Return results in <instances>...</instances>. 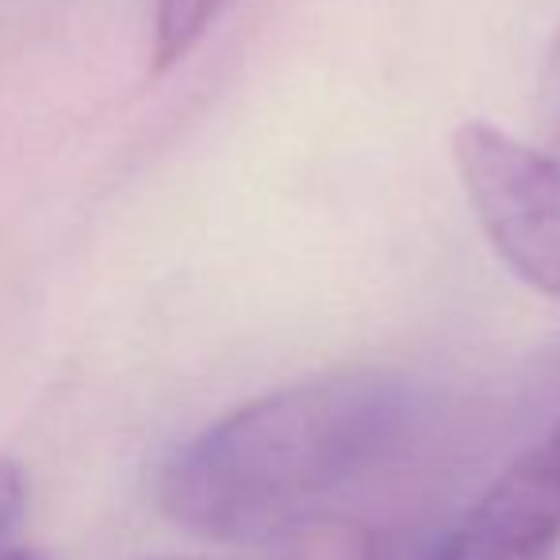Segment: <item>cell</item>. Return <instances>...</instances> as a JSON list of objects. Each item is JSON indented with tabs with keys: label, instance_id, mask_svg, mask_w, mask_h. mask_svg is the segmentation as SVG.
<instances>
[{
	"label": "cell",
	"instance_id": "3957f363",
	"mask_svg": "<svg viewBox=\"0 0 560 560\" xmlns=\"http://www.w3.org/2000/svg\"><path fill=\"white\" fill-rule=\"evenodd\" d=\"M560 549V422L511 460L430 560H552Z\"/></svg>",
	"mask_w": 560,
	"mask_h": 560
},
{
	"label": "cell",
	"instance_id": "ba28073f",
	"mask_svg": "<svg viewBox=\"0 0 560 560\" xmlns=\"http://www.w3.org/2000/svg\"><path fill=\"white\" fill-rule=\"evenodd\" d=\"M9 560H43V557H39V552H12Z\"/></svg>",
	"mask_w": 560,
	"mask_h": 560
},
{
	"label": "cell",
	"instance_id": "52a82bcc",
	"mask_svg": "<svg viewBox=\"0 0 560 560\" xmlns=\"http://www.w3.org/2000/svg\"><path fill=\"white\" fill-rule=\"evenodd\" d=\"M24 514V476L12 460H0V560H9L16 549H9L12 534Z\"/></svg>",
	"mask_w": 560,
	"mask_h": 560
},
{
	"label": "cell",
	"instance_id": "5b68a950",
	"mask_svg": "<svg viewBox=\"0 0 560 560\" xmlns=\"http://www.w3.org/2000/svg\"><path fill=\"white\" fill-rule=\"evenodd\" d=\"M300 534L296 560H376L373 537L342 522H307Z\"/></svg>",
	"mask_w": 560,
	"mask_h": 560
},
{
	"label": "cell",
	"instance_id": "7a4b0ae2",
	"mask_svg": "<svg viewBox=\"0 0 560 560\" xmlns=\"http://www.w3.org/2000/svg\"><path fill=\"white\" fill-rule=\"evenodd\" d=\"M453 165L495 254L560 304V158L468 119L453 131Z\"/></svg>",
	"mask_w": 560,
	"mask_h": 560
},
{
	"label": "cell",
	"instance_id": "8992f818",
	"mask_svg": "<svg viewBox=\"0 0 560 560\" xmlns=\"http://www.w3.org/2000/svg\"><path fill=\"white\" fill-rule=\"evenodd\" d=\"M537 131L545 139V150L560 158V27L545 50L541 78H537V101H534Z\"/></svg>",
	"mask_w": 560,
	"mask_h": 560
},
{
	"label": "cell",
	"instance_id": "277c9868",
	"mask_svg": "<svg viewBox=\"0 0 560 560\" xmlns=\"http://www.w3.org/2000/svg\"><path fill=\"white\" fill-rule=\"evenodd\" d=\"M234 0H154V24H150V70L162 78L192 47H200L203 35L219 24Z\"/></svg>",
	"mask_w": 560,
	"mask_h": 560
},
{
	"label": "cell",
	"instance_id": "6da1fadb",
	"mask_svg": "<svg viewBox=\"0 0 560 560\" xmlns=\"http://www.w3.org/2000/svg\"><path fill=\"white\" fill-rule=\"evenodd\" d=\"M422 392L392 369H335L249 399L162 465L158 503L211 541L289 537L404 453Z\"/></svg>",
	"mask_w": 560,
	"mask_h": 560
}]
</instances>
